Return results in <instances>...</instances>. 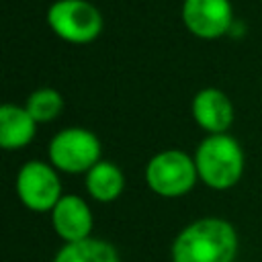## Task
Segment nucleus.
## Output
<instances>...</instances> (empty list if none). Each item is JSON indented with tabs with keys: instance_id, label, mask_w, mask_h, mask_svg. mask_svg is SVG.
I'll return each instance as SVG.
<instances>
[{
	"instance_id": "nucleus-1",
	"label": "nucleus",
	"mask_w": 262,
	"mask_h": 262,
	"mask_svg": "<svg viewBox=\"0 0 262 262\" xmlns=\"http://www.w3.org/2000/svg\"><path fill=\"white\" fill-rule=\"evenodd\" d=\"M237 235L229 221L205 217L186 225L172 244V262H233Z\"/></svg>"
},
{
	"instance_id": "nucleus-2",
	"label": "nucleus",
	"mask_w": 262,
	"mask_h": 262,
	"mask_svg": "<svg viewBox=\"0 0 262 262\" xmlns=\"http://www.w3.org/2000/svg\"><path fill=\"white\" fill-rule=\"evenodd\" d=\"M194 164L199 178L207 186L225 190L239 180L244 172V154L233 137L225 133H217V135H209L199 143L194 154Z\"/></svg>"
},
{
	"instance_id": "nucleus-3",
	"label": "nucleus",
	"mask_w": 262,
	"mask_h": 262,
	"mask_svg": "<svg viewBox=\"0 0 262 262\" xmlns=\"http://www.w3.org/2000/svg\"><path fill=\"white\" fill-rule=\"evenodd\" d=\"M194 158L180 149H166L156 154L145 168L147 186L160 196H180L186 194L196 182Z\"/></svg>"
},
{
	"instance_id": "nucleus-4",
	"label": "nucleus",
	"mask_w": 262,
	"mask_h": 262,
	"mask_svg": "<svg viewBox=\"0 0 262 262\" xmlns=\"http://www.w3.org/2000/svg\"><path fill=\"white\" fill-rule=\"evenodd\" d=\"M51 31L68 43H90L102 31V16L86 0H57L47 12Z\"/></svg>"
},
{
	"instance_id": "nucleus-5",
	"label": "nucleus",
	"mask_w": 262,
	"mask_h": 262,
	"mask_svg": "<svg viewBox=\"0 0 262 262\" xmlns=\"http://www.w3.org/2000/svg\"><path fill=\"white\" fill-rule=\"evenodd\" d=\"M49 160L57 170L68 174L88 172L100 162V141L88 129L68 127L51 139Z\"/></svg>"
},
{
	"instance_id": "nucleus-6",
	"label": "nucleus",
	"mask_w": 262,
	"mask_h": 262,
	"mask_svg": "<svg viewBox=\"0 0 262 262\" xmlns=\"http://www.w3.org/2000/svg\"><path fill=\"white\" fill-rule=\"evenodd\" d=\"M16 192L23 205L31 211H53L61 199V184L51 166L45 162H27L16 176Z\"/></svg>"
},
{
	"instance_id": "nucleus-7",
	"label": "nucleus",
	"mask_w": 262,
	"mask_h": 262,
	"mask_svg": "<svg viewBox=\"0 0 262 262\" xmlns=\"http://www.w3.org/2000/svg\"><path fill=\"white\" fill-rule=\"evenodd\" d=\"M182 20L201 39H217L231 27L233 12L229 0H184Z\"/></svg>"
},
{
	"instance_id": "nucleus-8",
	"label": "nucleus",
	"mask_w": 262,
	"mask_h": 262,
	"mask_svg": "<svg viewBox=\"0 0 262 262\" xmlns=\"http://www.w3.org/2000/svg\"><path fill=\"white\" fill-rule=\"evenodd\" d=\"M51 221L53 229L66 244L90 237L92 213L88 205L76 194H66L57 201V205L51 211Z\"/></svg>"
},
{
	"instance_id": "nucleus-9",
	"label": "nucleus",
	"mask_w": 262,
	"mask_h": 262,
	"mask_svg": "<svg viewBox=\"0 0 262 262\" xmlns=\"http://www.w3.org/2000/svg\"><path fill=\"white\" fill-rule=\"evenodd\" d=\"M194 121L211 135L225 133L233 121V106L225 92L217 88H203L192 98Z\"/></svg>"
},
{
	"instance_id": "nucleus-10",
	"label": "nucleus",
	"mask_w": 262,
	"mask_h": 262,
	"mask_svg": "<svg viewBox=\"0 0 262 262\" xmlns=\"http://www.w3.org/2000/svg\"><path fill=\"white\" fill-rule=\"evenodd\" d=\"M37 121L25 106L4 104L0 108V145L4 149L25 147L35 137Z\"/></svg>"
},
{
	"instance_id": "nucleus-11",
	"label": "nucleus",
	"mask_w": 262,
	"mask_h": 262,
	"mask_svg": "<svg viewBox=\"0 0 262 262\" xmlns=\"http://www.w3.org/2000/svg\"><path fill=\"white\" fill-rule=\"evenodd\" d=\"M125 186V178L121 170L111 162H98L86 172V188L92 194V199L100 203L115 201Z\"/></svg>"
},
{
	"instance_id": "nucleus-12",
	"label": "nucleus",
	"mask_w": 262,
	"mask_h": 262,
	"mask_svg": "<svg viewBox=\"0 0 262 262\" xmlns=\"http://www.w3.org/2000/svg\"><path fill=\"white\" fill-rule=\"evenodd\" d=\"M53 262H121L117 250L96 237H86L80 242L66 244L53 258Z\"/></svg>"
},
{
	"instance_id": "nucleus-13",
	"label": "nucleus",
	"mask_w": 262,
	"mask_h": 262,
	"mask_svg": "<svg viewBox=\"0 0 262 262\" xmlns=\"http://www.w3.org/2000/svg\"><path fill=\"white\" fill-rule=\"evenodd\" d=\"M25 108L37 123H47L55 119L63 108V98L53 88H39L33 94H29Z\"/></svg>"
}]
</instances>
